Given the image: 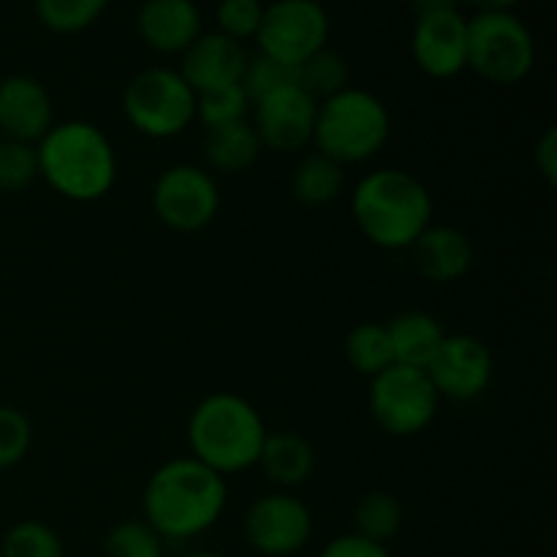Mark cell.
Masks as SVG:
<instances>
[{
  "label": "cell",
  "mask_w": 557,
  "mask_h": 557,
  "mask_svg": "<svg viewBox=\"0 0 557 557\" xmlns=\"http://www.w3.org/2000/svg\"><path fill=\"white\" fill-rule=\"evenodd\" d=\"M228 479L196 457H174L150 473L141 493V520L163 542H188L221 522Z\"/></svg>",
  "instance_id": "cell-1"
},
{
  "label": "cell",
  "mask_w": 557,
  "mask_h": 557,
  "mask_svg": "<svg viewBox=\"0 0 557 557\" xmlns=\"http://www.w3.org/2000/svg\"><path fill=\"white\" fill-rule=\"evenodd\" d=\"M351 218L362 237L381 250H408L433 223V194L413 172L384 166L351 190Z\"/></svg>",
  "instance_id": "cell-2"
},
{
  "label": "cell",
  "mask_w": 557,
  "mask_h": 557,
  "mask_svg": "<svg viewBox=\"0 0 557 557\" xmlns=\"http://www.w3.org/2000/svg\"><path fill=\"white\" fill-rule=\"evenodd\" d=\"M38 177L76 205L101 201L117 183V152L109 136L87 120L54 123L36 145Z\"/></svg>",
  "instance_id": "cell-3"
},
{
  "label": "cell",
  "mask_w": 557,
  "mask_h": 557,
  "mask_svg": "<svg viewBox=\"0 0 557 557\" xmlns=\"http://www.w3.org/2000/svg\"><path fill=\"white\" fill-rule=\"evenodd\" d=\"M267 433L259 408L234 392L201 397L185 428L190 457L226 479L256 468Z\"/></svg>",
  "instance_id": "cell-4"
},
{
  "label": "cell",
  "mask_w": 557,
  "mask_h": 557,
  "mask_svg": "<svg viewBox=\"0 0 557 557\" xmlns=\"http://www.w3.org/2000/svg\"><path fill=\"white\" fill-rule=\"evenodd\" d=\"M392 136V114L375 92L346 87L319 103L313 150L346 166L368 163L379 156Z\"/></svg>",
  "instance_id": "cell-5"
},
{
  "label": "cell",
  "mask_w": 557,
  "mask_h": 557,
  "mask_svg": "<svg viewBox=\"0 0 557 557\" xmlns=\"http://www.w3.org/2000/svg\"><path fill=\"white\" fill-rule=\"evenodd\" d=\"M536 65V38L515 11H476L468 20V69L495 87L525 82Z\"/></svg>",
  "instance_id": "cell-6"
},
{
  "label": "cell",
  "mask_w": 557,
  "mask_h": 557,
  "mask_svg": "<svg viewBox=\"0 0 557 557\" xmlns=\"http://www.w3.org/2000/svg\"><path fill=\"white\" fill-rule=\"evenodd\" d=\"M123 114L147 139H174L196 123V92L177 69H145L125 85Z\"/></svg>",
  "instance_id": "cell-7"
},
{
  "label": "cell",
  "mask_w": 557,
  "mask_h": 557,
  "mask_svg": "<svg viewBox=\"0 0 557 557\" xmlns=\"http://www.w3.org/2000/svg\"><path fill=\"white\" fill-rule=\"evenodd\" d=\"M368 408L373 422L386 435L413 438L435 422L441 397L424 370L392 364L370 379Z\"/></svg>",
  "instance_id": "cell-8"
},
{
  "label": "cell",
  "mask_w": 557,
  "mask_h": 557,
  "mask_svg": "<svg viewBox=\"0 0 557 557\" xmlns=\"http://www.w3.org/2000/svg\"><path fill=\"white\" fill-rule=\"evenodd\" d=\"M330 14L319 0H272L253 41L267 58L299 69L310 54L330 47Z\"/></svg>",
  "instance_id": "cell-9"
},
{
  "label": "cell",
  "mask_w": 557,
  "mask_h": 557,
  "mask_svg": "<svg viewBox=\"0 0 557 557\" xmlns=\"http://www.w3.org/2000/svg\"><path fill=\"white\" fill-rule=\"evenodd\" d=\"M152 212L172 232L194 234L210 226L221 210V188L210 169L174 163L152 185Z\"/></svg>",
  "instance_id": "cell-10"
},
{
  "label": "cell",
  "mask_w": 557,
  "mask_h": 557,
  "mask_svg": "<svg viewBox=\"0 0 557 557\" xmlns=\"http://www.w3.org/2000/svg\"><path fill=\"white\" fill-rule=\"evenodd\" d=\"M245 542L264 557H292L313 539V511L288 490H272L248 506L243 520Z\"/></svg>",
  "instance_id": "cell-11"
},
{
  "label": "cell",
  "mask_w": 557,
  "mask_h": 557,
  "mask_svg": "<svg viewBox=\"0 0 557 557\" xmlns=\"http://www.w3.org/2000/svg\"><path fill=\"white\" fill-rule=\"evenodd\" d=\"M428 379L433 381L441 400L471 403L490 389L495 375V359L487 343L468 332H446L444 343L428 364Z\"/></svg>",
  "instance_id": "cell-12"
},
{
  "label": "cell",
  "mask_w": 557,
  "mask_h": 557,
  "mask_svg": "<svg viewBox=\"0 0 557 557\" xmlns=\"http://www.w3.org/2000/svg\"><path fill=\"white\" fill-rule=\"evenodd\" d=\"M250 112H253L250 123H253L264 150H275L281 156H297V152L313 147L319 101L310 98L297 82L259 98Z\"/></svg>",
  "instance_id": "cell-13"
},
{
  "label": "cell",
  "mask_w": 557,
  "mask_h": 557,
  "mask_svg": "<svg viewBox=\"0 0 557 557\" xmlns=\"http://www.w3.org/2000/svg\"><path fill=\"white\" fill-rule=\"evenodd\" d=\"M417 69L430 79H455L468 71V16L462 11L417 16L411 33Z\"/></svg>",
  "instance_id": "cell-14"
},
{
  "label": "cell",
  "mask_w": 557,
  "mask_h": 557,
  "mask_svg": "<svg viewBox=\"0 0 557 557\" xmlns=\"http://www.w3.org/2000/svg\"><path fill=\"white\" fill-rule=\"evenodd\" d=\"M250 52L245 44L210 30L201 33L183 54H180V76L188 82L190 90L199 92L218 90V87L239 85L248 65Z\"/></svg>",
  "instance_id": "cell-15"
},
{
  "label": "cell",
  "mask_w": 557,
  "mask_h": 557,
  "mask_svg": "<svg viewBox=\"0 0 557 557\" xmlns=\"http://www.w3.org/2000/svg\"><path fill=\"white\" fill-rule=\"evenodd\" d=\"M52 125V96L36 76L14 74L0 79V134L3 139L38 145Z\"/></svg>",
  "instance_id": "cell-16"
},
{
  "label": "cell",
  "mask_w": 557,
  "mask_h": 557,
  "mask_svg": "<svg viewBox=\"0 0 557 557\" xmlns=\"http://www.w3.org/2000/svg\"><path fill=\"white\" fill-rule=\"evenodd\" d=\"M205 33L196 0H145L136 11V36L156 54H183Z\"/></svg>",
  "instance_id": "cell-17"
},
{
  "label": "cell",
  "mask_w": 557,
  "mask_h": 557,
  "mask_svg": "<svg viewBox=\"0 0 557 557\" xmlns=\"http://www.w3.org/2000/svg\"><path fill=\"white\" fill-rule=\"evenodd\" d=\"M413 267L430 283H457L471 272L473 245L462 228L430 223L411 245Z\"/></svg>",
  "instance_id": "cell-18"
},
{
  "label": "cell",
  "mask_w": 557,
  "mask_h": 557,
  "mask_svg": "<svg viewBox=\"0 0 557 557\" xmlns=\"http://www.w3.org/2000/svg\"><path fill=\"white\" fill-rule=\"evenodd\" d=\"M256 468L267 476V482L275 484L277 490L302 487L315 473V449L305 435L292 433V430H277L267 433L264 446Z\"/></svg>",
  "instance_id": "cell-19"
},
{
  "label": "cell",
  "mask_w": 557,
  "mask_h": 557,
  "mask_svg": "<svg viewBox=\"0 0 557 557\" xmlns=\"http://www.w3.org/2000/svg\"><path fill=\"white\" fill-rule=\"evenodd\" d=\"M386 332H389L395 364H408V368L419 370H428V364L433 362L435 351H438L446 337L444 324L428 310L397 313L386 324Z\"/></svg>",
  "instance_id": "cell-20"
},
{
  "label": "cell",
  "mask_w": 557,
  "mask_h": 557,
  "mask_svg": "<svg viewBox=\"0 0 557 557\" xmlns=\"http://www.w3.org/2000/svg\"><path fill=\"white\" fill-rule=\"evenodd\" d=\"M201 152H205L207 169H212V172L243 174L259 161L264 147H261L253 123L243 120V123L207 131L205 141H201Z\"/></svg>",
  "instance_id": "cell-21"
},
{
  "label": "cell",
  "mask_w": 557,
  "mask_h": 557,
  "mask_svg": "<svg viewBox=\"0 0 557 557\" xmlns=\"http://www.w3.org/2000/svg\"><path fill=\"white\" fill-rule=\"evenodd\" d=\"M292 196L302 207H326L343 194L346 185V169L337 161L326 158L324 152L313 150L297 161L292 172Z\"/></svg>",
  "instance_id": "cell-22"
},
{
  "label": "cell",
  "mask_w": 557,
  "mask_h": 557,
  "mask_svg": "<svg viewBox=\"0 0 557 557\" xmlns=\"http://www.w3.org/2000/svg\"><path fill=\"white\" fill-rule=\"evenodd\" d=\"M406 522V509L400 498L389 490H370L354 506V533L368 542L389 544Z\"/></svg>",
  "instance_id": "cell-23"
},
{
  "label": "cell",
  "mask_w": 557,
  "mask_h": 557,
  "mask_svg": "<svg viewBox=\"0 0 557 557\" xmlns=\"http://www.w3.org/2000/svg\"><path fill=\"white\" fill-rule=\"evenodd\" d=\"M343 351H346V359L354 373L364 375V379H373V375L384 373L386 368L395 364L389 332H386V324H381V321H362V324L354 326L346 335Z\"/></svg>",
  "instance_id": "cell-24"
},
{
  "label": "cell",
  "mask_w": 557,
  "mask_h": 557,
  "mask_svg": "<svg viewBox=\"0 0 557 557\" xmlns=\"http://www.w3.org/2000/svg\"><path fill=\"white\" fill-rule=\"evenodd\" d=\"M109 0H33L36 20L54 36L85 33L107 14Z\"/></svg>",
  "instance_id": "cell-25"
},
{
  "label": "cell",
  "mask_w": 557,
  "mask_h": 557,
  "mask_svg": "<svg viewBox=\"0 0 557 557\" xmlns=\"http://www.w3.org/2000/svg\"><path fill=\"white\" fill-rule=\"evenodd\" d=\"M297 85L321 103L326 98L337 96L341 90H346V87H351V69H348L346 58L341 52L324 47L299 65Z\"/></svg>",
  "instance_id": "cell-26"
},
{
  "label": "cell",
  "mask_w": 557,
  "mask_h": 557,
  "mask_svg": "<svg viewBox=\"0 0 557 557\" xmlns=\"http://www.w3.org/2000/svg\"><path fill=\"white\" fill-rule=\"evenodd\" d=\"M0 557H65V544L47 522L20 520L5 531Z\"/></svg>",
  "instance_id": "cell-27"
},
{
  "label": "cell",
  "mask_w": 557,
  "mask_h": 557,
  "mask_svg": "<svg viewBox=\"0 0 557 557\" xmlns=\"http://www.w3.org/2000/svg\"><path fill=\"white\" fill-rule=\"evenodd\" d=\"M250 109H253V103H250L243 85L218 87V90L196 96V123L205 125V131L243 123V120H250Z\"/></svg>",
  "instance_id": "cell-28"
},
{
  "label": "cell",
  "mask_w": 557,
  "mask_h": 557,
  "mask_svg": "<svg viewBox=\"0 0 557 557\" xmlns=\"http://www.w3.org/2000/svg\"><path fill=\"white\" fill-rule=\"evenodd\" d=\"M163 544L145 520H123L103 536V557H166Z\"/></svg>",
  "instance_id": "cell-29"
},
{
  "label": "cell",
  "mask_w": 557,
  "mask_h": 557,
  "mask_svg": "<svg viewBox=\"0 0 557 557\" xmlns=\"http://www.w3.org/2000/svg\"><path fill=\"white\" fill-rule=\"evenodd\" d=\"M38 180L36 145L0 139V194H20Z\"/></svg>",
  "instance_id": "cell-30"
},
{
  "label": "cell",
  "mask_w": 557,
  "mask_h": 557,
  "mask_svg": "<svg viewBox=\"0 0 557 557\" xmlns=\"http://www.w3.org/2000/svg\"><path fill=\"white\" fill-rule=\"evenodd\" d=\"M297 82V69L281 63L275 58H267V54L256 52L248 58V65H245L243 74V90L248 92L250 103H256L259 98L270 96V92L281 90V87H288Z\"/></svg>",
  "instance_id": "cell-31"
},
{
  "label": "cell",
  "mask_w": 557,
  "mask_h": 557,
  "mask_svg": "<svg viewBox=\"0 0 557 557\" xmlns=\"http://www.w3.org/2000/svg\"><path fill=\"white\" fill-rule=\"evenodd\" d=\"M33 446V424L20 408L0 403V471L20 466Z\"/></svg>",
  "instance_id": "cell-32"
},
{
  "label": "cell",
  "mask_w": 557,
  "mask_h": 557,
  "mask_svg": "<svg viewBox=\"0 0 557 557\" xmlns=\"http://www.w3.org/2000/svg\"><path fill=\"white\" fill-rule=\"evenodd\" d=\"M261 16H264L261 0H221L215 9V30L245 44L259 33Z\"/></svg>",
  "instance_id": "cell-33"
},
{
  "label": "cell",
  "mask_w": 557,
  "mask_h": 557,
  "mask_svg": "<svg viewBox=\"0 0 557 557\" xmlns=\"http://www.w3.org/2000/svg\"><path fill=\"white\" fill-rule=\"evenodd\" d=\"M319 557H392L384 544L368 542V539L357 536V533H343L335 536L332 542L324 544Z\"/></svg>",
  "instance_id": "cell-34"
},
{
  "label": "cell",
  "mask_w": 557,
  "mask_h": 557,
  "mask_svg": "<svg viewBox=\"0 0 557 557\" xmlns=\"http://www.w3.org/2000/svg\"><path fill=\"white\" fill-rule=\"evenodd\" d=\"M533 166H536L539 177L555 188L557 185V128H544V134L539 136L536 145H533Z\"/></svg>",
  "instance_id": "cell-35"
},
{
  "label": "cell",
  "mask_w": 557,
  "mask_h": 557,
  "mask_svg": "<svg viewBox=\"0 0 557 557\" xmlns=\"http://www.w3.org/2000/svg\"><path fill=\"white\" fill-rule=\"evenodd\" d=\"M462 0H411V9L417 16L441 14V11H460Z\"/></svg>",
  "instance_id": "cell-36"
},
{
  "label": "cell",
  "mask_w": 557,
  "mask_h": 557,
  "mask_svg": "<svg viewBox=\"0 0 557 557\" xmlns=\"http://www.w3.org/2000/svg\"><path fill=\"white\" fill-rule=\"evenodd\" d=\"M466 5H473L476 11H515L522 0H462Z\"/></svg>",
  "instance_id": "cell-37"
},
{
  "label": "cell",
  "mask_w": 557,
  "mask_h": 557,
  "mask_svg": "<svg viewBox=\"0 0 557 557\" xmlns=\"http://www.w3.org/2000/svg\"><path fill=\"white\" fill-rule=\"evenodd\" d=\"M180 557H228V555L215 553V549H194V553H185V555H180Z\"/></svg>",
  "instance_id": "cell-38"
}]
</instances>
